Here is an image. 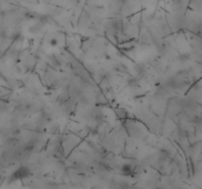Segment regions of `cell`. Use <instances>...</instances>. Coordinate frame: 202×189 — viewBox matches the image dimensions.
<instances>
[{
    "instance_id": "cell-1",
    "label": "cell",
    "mask_w": 202,
    "mask_h": 189,
    "mask_svg": "<svg viewBox=\"0 0 202 189\" xmlns=\"http://www.w3.org/2000/svg\"><path fill=\"white\" fill-rule=\"evenodd\" d=\"M30 173H31V171H30L28 168L22 167L15 171L14 174L12 175V177H13L14 179H24V178H26V177H28Z\"/></svg>"
}]
</instances>
